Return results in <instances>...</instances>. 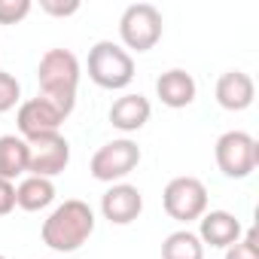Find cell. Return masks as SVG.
<instances>
[{
	"label": "cell",
	"mask_w": 259,
	"mask_h": 259,
	"mask_svg": "<svg viewBox=\"0 0 259 259\" xmlns=\"http://www.w3.org/2000/svg\"><path fill=\"white\" fill-rule=\"evenodd\" d=\"M95 232V210L79 201V198H67L64 204H58L46 220H43V244L55 253H73L79 250Z\"/></svg>",
	"instance_id": "obj_1"
},
{
	"label": "cell",
	"mask_w": 259,
	"mask_h": 259,
	"mask_svg": "<svg viewBox=\"0 0 259 259\" xmlns=\"http://www.w3.org/2000/svg\"><path fill=\"white\" fill-rule=\"evenodd\" d=\"M37 79H40V95L46 101H52L61 116L67 119L76 107V85H79V58L70 49H49L40 58L37 67Z\"/></svg>",
	"instance_id": "obj_2"
},
{
	"label": "cell",
	"mask_w": 259,
	"mask_h": 259,
	"mask_svg": "<svg viewBox=\"0 0 259 259\" xmlns=\"http://www.w3.org/2000/svg\"><path fill=\"white\" fill-rule=\"evenodd\" d=\"M89 79L101 89L119 92L135 79V58L113 40H98L89 49Z\"/></svg>",
	"instance_id": "obj_3"
},
{
	"label": "cell",
	"mask_w": 259,
	"mask_h": 259,
	"mask_svg": "<svg viewBox=\"0 0 259 259\" xmlns=\"http://www.w3.org/2000/svg\"><path fill=\"white\" fill-rule=\"evenodd\" d=\"M162 13L153 7V4H132L122 19H119V37H122V46L125 52H150L156 49V43L162 40Z\"/></svg>",
	"instance_id": "obj_4"
},
{
	"label": "cell",
	"mask_w": 259,
	"mask_h": 259,
	"mask_svg": "<svg viewBox=\"0 0 259 259\" xmlns=\"http://www.w3.org/2000/svg\"><path fill=\"white\" fill-rule=\"evenodd\" d=\"M213 156H217V168L229 180H244L259 165V144H256L253 135L235 128V132H226V135L217 138Z\"/></svg>",
	"instance_id": "obj_5"
},
{
	"label": "cell",
	"mask_w": 259,
	"mask_h": 259,
	"mask_svg": "<svg viewBox=\"0 0 259 259\" xmlns=\"http://www.w3.org/2000/svg\"><path fill=\"white\" fill-rule=\"evenodd\" d=\"M138 165H141V147L132 138H119V141H110L95 150L89 171L95 180L113 186V183H122Z\"/></svg>",
	"instance_id": "obj_6"
},
{
	"label": "cell",
	"mask_w": 259,
	"mask_h": 259,
	"mask_svg": "<svg viewBox=\"0 0 259 259\" xmlns=\"http://www.w3.org/2000/svg\"><path fill=\"white\" fill-rule=\"evenodd\" d=\"M162 204H165V213L177 223L201 220L204 210H207V186L198 177H189V174L174 177L162 192Z\"/></svg>",
	"instance_id": "obj_7"
},
{
	"label": "cell",
	"mask_w": 259,
	"mask_h": 259,
	"mask_svg": "<svg viewBox=\"0 0 259 259\" xmlns=\"http://www.w3.org/2000/svg\"><path fill=\"white\" fill-rule=\"evenodd\" d=\"M64 116L61 110L46 101L43 95L37 98H28L19 104V113H16V125H19V138L22 141H40V138H49V135H58Z\"/></svg>",
	"instance_id": "obj_8"
},
{
	"label": "cell",
	"mask_w": 259,
	"mask_h": 259,
	"mask_svg": "<svg viewBox=\"0 0 259 259\" xmlns=\"http://www.w3.org/2000/svg\"><path fill=\"white\" fill-rule=\"evenodd\" d=\"M67 165H70V144H67V138H64L61 132L28 144V174H31V177H46V180H52V177H58Z\"/></svg>",
	"instance_id": "obj_9"
},
{
	"label": "cell",
	"mask_w": 259,
	"mask_h": 259,
	"mask_svg": "<svg viewBox=\"0 0 259 259\" xmlns=\"http://www.w3.org/2000/svg\"><path fill=\"white\" fill-rule=\"evenodd\" d=\"M101 213L113 226H128L144 213V192L132 183H113L101 195Z\"/></svg>",
	"instance_id": "obj_10"
},
{
	"label": "cell",
	"mask_w": 259,
	"mask_h": 259,
	"mask_svg": "<svg viewBox=\"0 0 259 259\" xmlns=\"http://www.w3.org/2000/svg\"><path fill=\"white\" fill-rule=\"evenodd\" d=\"M244 235V226L235 213L229 210H204V217L198 220V241L210 244V247H232L238 238Z\"/></svg>",
	"instance_id": "obj_11"
},
{
	"label": "cell",
	"mask_w": 259,
	"mask_h": 259,
	"mask_svg": "<svg viewBox=\"0 0 259 259\" xmlns=\"http://www.w3.org/2000/svg\"><path fill=\"white\" fill-rule=\"evenodd\" d=\"M256 98V85H253V76L244 73V70H226L220 79H217V104L229 113H241L253 104Z\"/></svg>",
	"instance_id": "obj_12"
},
{
	"label": "cell",
	"mask_w": 259,
	"mask_h": 259,
	"mask_svg": "<svg viewBox=\"0 0 259 259\" xmlns=\"http://www.w3.org/2000/svg\"><path fill=\"white\" fill-rule=\"evenodd\" d=\"M150 113H153L150 98H144L141 92H128V95L113 101L110 125L119 128V132H125V135H132V132H141V128L150 122Z\"/></svg>",
	"instance_id": "obj_13"
},
{
	"label": "cell",
	"mask_w": 259,
	"mask_h": 259,
	"mask_svg": "<svg viewBox=\"0 0 259 259\" xmlns=\"http://www.w3.org/2000/svg\"><path fill=\"white\" fill-rule=\"evenodd\" d=\"M156 95H159V101H162L165 107L183 110V107H189V104L195 101L198 85H195L192 73H186V70H180V67H171V70H165V73L156 79Z\"/></svg>",
	"instance_id": "obj_14"
},
{
	"label": "cell",
	"mask_w": 259,
	"mask_h": 259,
	"mask_svg": "<svg viewBox=\"0 0 259 259\" xmlns=\"http://www.w3.org/2000/svg\"><path fill=\"white\" fill-rule=\"evenodd\" d=\"M55 201V183L46 180V177H25L19 186H16V207L28 210V213H37V210H46L49 204Z\"/></svg>",
	"instance_id": "obj_15"
},
{
	"label": "cell",
	"mask_w": 259,
	"mask_h": 259,
	"mask_svg": "<svg viewBox=\"0 0 259 259\" xmlns=\"http://www.w3.org/2000/svg\"><path fill=\"white\" fill-rule=\"evenodd\" d=\"M28 174V141L19 135H4L0 138V180H16Z\"/></svg>",
	"instance_id": "obj_16"
},
{
	"label": "cell",
	"mask_w": 259,
	"mask_h": 259,
	"mask_svg": "<svg viewBox=\"0 0 259 259\" xmlns=\"http://www.w3.org/2000/svg\"><path fill=\"white\" fill-rule=\"evenodd\" d=\"M162 259H204V244L195 232L177 229L162 241Z\"/></svg>",
	"instance_id": "obj_17"
},
{
	"label": "cell",
	"mask_w": 259,
	"mask_h": 259,
	"mask_svg": "<svg viewBox=\"0 0 259 259\" xmlns=\"http://www.w3.org/2000/svg\"><path fill=\"white\" fill-rule=\"evenodd\" d=\"M22 101V85L10 70H0V113H10Z\"/></svg>",
	"instance_id": "obj_18"
},
{
	"label": "cell",
	"mask_w": 259,
	"mask_h": 259,
	"mask_svg": "<svg viewBox=\"0 0 259 259\" xmlns=\"http://www.w3.org/2000/svg\"><path fill=\"white\" fill-rule=\"evenodd\" d=\"M226 259H259V244H256V229H247L232 247H226Z\"/></svg>",
	"instance_id": "obj_19"
},
{
	"label": "cell",
	"mask_w": 259,
	"mask_h": 259,
	"mask_svg": "<svg viewBox=\"0 0 259 259\" xmlns=\"http://www.w3.org/2000/svg\"><path fill=\"white\" fill-rule=\"evenodd\" d=\"M31 10V0H0V25H19Z\"/></svg>",
	"instance_id": "obj_20"
},
{
	"label": "cell",
	"mask_w": 259,
	"mask_h": 259,
	"mask_svg": "<svg viewBox=\"0 0 259 259\" xmlns=\"http://www.w3.org/2000/svg\"><path fill=\"white\" fill-rule=\"evenodd\" d=\"M40 10L55 19H67L73 13H79V0H40Z\"/></svg>",
	"instance_id": "obj_21"
},
{
	"label": "cell",
	"mask_w": 259,
	"mask_h": 259,
	"mask_svg": "<svg viewBox=\"0 0 259 259\" xmlns=\"http://www.w3.org/2000/svg\"><path fill=\"white\" fill-rule=\"evenodd\" d=\"M16 210V183L0 180V217H10Z\"/></svg>",
	"instance_id": "obj_22"
},
{
	"label": "cell",
	"mask_w": 259,
	"mask_h": 259,
	"mask_svg": "<svg viewBox=\"0 0 259 259\" xmlns=\"http://www.w3.org/2000/svg\"><path fill=\"white\" fill-rule=\"evenodd\" d=\"M0 259H7V256H0Z\"/></svg>",
	"instance_id": "obj_23"
}]
</instances>
